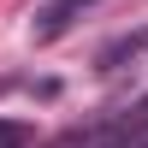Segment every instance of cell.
Listing matches in <instances>:
<instances>
[{"label": "cell", "mask_w": 148, "mask_h": 148, "mask_svg": "<svg viewBox=\"0 0 148 148\" xmlns=\"http://www.w3.org/2000/svg\"><path fill=\"white\" fill-rule=\"evenodd\" d=\"M89 6H95V0H42V6L30 12V36H36V42H59Z\"/></svg>", "instance_id": "cell-1"}, {"label": "cell", "mask_w": 148, "mask_h": 148, "mask_svg": "<svg viewBox=\"0 0 148 148\" xmlns=\"http://www.w3.org/2000/svg\"><path fill=\"white\" fill-rule=\"evenodd\" d=\"M119 148H148V125H136V130H130V136L119 142Z\"/></svg>", "instance_id": "cell-4"}, {"label": "cell", "mask_w": 148, "mask_h": 148, "mask_svg": "<svg viewBox=\"0 0 148 148\" xmlns=\"http://www.w3.org/2000/svg\"><path fill=\"white\" fill-rule=\"evenodd\" d=\"M36 130L24 125V119H0V148H30Z\"/></svg>", "instance_id": "cell-3"}, {"label": "cell", "mask_w": 148, "mask_h": 148, "mask_svg": "<svg viewBox=\"0 0 148 148\" xmlns=\"http://www.w3.org/2000/svg\"><path fill=\"white\" fill-rule=\"evenodd\" d=\"M142 59H148V24H142V30L113 36V42L95 53V71H101V77H113V71H130V65H142Z\"/></svg>", "instance_id": "cell-2"}]
</instances>
